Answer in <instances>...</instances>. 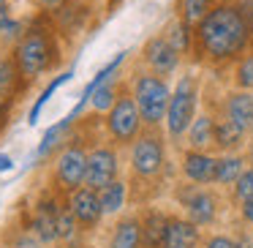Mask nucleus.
I'll return each mask as SVG.
<instances>
[{
  "label": "nucleus",
  "mask_w": 253,
  "mask_h": 248,
  "mask_svg": "<svg viewBox=\"0 0 253 248\" xmlns=\"http://www.w3.org/2000/svg\"><path fill=\"white\" fill-rule=\"evenodd\" d=\"M253 50V11L248 0H218L193 28V60L229 66Z\"/></svg>",
  "instance_id": "nucleus-1"
},
{
  "label": "nucleus",
  "mask_w": 253,
  "mask_h": 248,
  "mask_svg": "<svg viewBox=\"0 0 253 248\" xmlns=\"http://www.w3.org/2000/svg\"><path fill=\"white\" fill-rule=\"evenodd\" d=\"M11 57L25 88L39 82L41 77L46 79L63 66V36L57 33L49 11H36L33 17H28L25 33L11 47Z\"/></svg>",
  "instance_id": "nucleus-2"
},
{
  "label": "nucleus",
  "mask_w": 253,
  "mask_h": 248,
  "mask_svg": "<svg viewBox=\"0 0 253 248\" xmlns=\"http://www.w3.org/2000/svg\"><path fill=\"white\" fill-rule=\"evenodd\" d=\"M128 85H131L139 112H142L144 126L158 128L166 120V109H169V99H171V88L166 82V77H158V74L142 68V71H133Z\"/></svg>",
  "instance_id": "nucleus-3"
},
{
  "label": "nucleus",
  "mask_w": 253,
  "mask_h": 248,
  "mask_svg": "<svg viewBox=\"0 0 253 248\" xmlns=\"http://www.w3.org/2000/svg\"><path fill=\"white\" fill-rule=\"evenodd\" d=\"M104 128H106V139H112V145H117V148H131L133 139L147 128L128 82L120 85V93H117L112 109L104 117Z\"/></svg>",
  "instance_id": "nucleus-4"
},
{
  "label": "nucleus",
  "mask_w": 253,
  "mask_h": 248,
  "mask_svg": "<svg viewBox=\"0 0 253 248\" xmlns=\"http://www.w3.org/2000/svg\"><path fill=\"white\" fill-rule=\"evenodd\" d=\"M199 99H202V82L196 74H182L177 79L174 90L169 99V109H166V134L171 139H182L191 128V123L196 120L199 112Z\"/></svg>",
  "instance_id": "nucleus-5"
},
{
  "label": "nucleus",
  "mask_w": 253,
  "mask_h": 248,
  "mask_svg": "<svg viewBox=\"0 0 253 248\" xmlns=\"http://www.w3.org/2000/svg\"><path fill=\"white\" fill-rule=\"evenodd\" d=\"M87 153L84 142L74 134L66 142V148L55 155L49 175V188L60 197H68L71 191H77L79 186H84V175H87Z\"/></svg>",
  "instance_id": "nucleus-6"
},
{
  "label": "nucleus",
  "mask_w": 253,
  "mask_h": 248,
  "mask_svg": "<svg viewBox=\"0 0 253 248\" xmlns=\"http://www.w3.org/2000/svg\"><path fill=\"white\" fill-rule=\"evenodd\" d=\"M166 166V145L158 128H144L131 145V172L136 180L153 183Z\"/></svg>",
  "instance_id": "nucleus-7"
},
{
  "label": "nucleus",
  "mask_w": 253,
  "mask_h": 248,
  "mask_svg": "<svg viewBox=\"0 0 253 248\" xmlns=\"http://www.w3.org/2000/svg\"><path fill=\"white\" fill-rule=\"evenodd\" d=\"M60 194H55L49 188V191L44 194V197L36 202L33 213L28 215V229L33 232L36 237H39L44 246H55V243H60V232H57V218H60V204H63Z\"/></svg>",
  "instance_id": "nucleus-8"
},
{
  "label": "nucleus",
  "mask_w": 253,
  "mask_h": 248,
  "mask_svg": "<svg viewBox=\"0 0 253 248\" xmlns=\"http://www.w3.org/2000/svg\"><path fill=\"white\" fill-rule=\"evenodd\" d=\"M139 60H142V66L147 68V71L158 74V77H171V74L180 68L182 55L169 44V39H166L164 33H155L142 44Z\"/></svg>",
  "instance_id": "nucleus-9"
},
{
  "label": "nucleus",
  "mask_w": 253,
  "mask_h": 248,
  "mask_svg": "<svg viewBox=\"0 0 253 248\" xmlns=\"http://www.w3.org/2000/svg\"><path fill=\"white\" fill-rule=\"evenodd\" d=\"M120 175V155H117V145H98L87 153V175H84V186L104 188L117 180Z\"/></svg>",
  "instance_id": "nucleus-10"
},
{
  "label": "nucleus",
  "mask_w": 253,
  "mask_h": 248,
  "mask_svg": "<svg viewBox=\"0 0 253 248\" xmlns=\"http://www.w3.org/2000/svg\"><path fill=\"white\" fill-rule=\"evenodd\" d=\"M68 207H71L74 218H77L82 232H93L104 218V207H101V191L93 186H79L77 191L68 194Z\"/></svg>",
  "instance_id": "nucleus-11"
},
{
  "label": "nucleus",
  "mask_w": 253,
  "mask_h": 248,
  "mask_svg": "<svg viewBox=\"0 0 253 248\" xmlns=\"http://www.w3.org/2000/svg\"><path fill=\"white\" fill-rule=\"evenodd\" d=\"M177 199L182 202L188 218H191L196 226L215 224V218H218V199H215L212 191H207V188H202V186L193 183V186L185 188V191H177Z\"/></svg>",
  "instance_id": "nucleus-12"
},
{
  "label": "nucleus",
  "mask_w": 253,
  "mask_h": 248,
  "mask_svg": "<svg viewBox=\"0 0 253 248\" xmlns=\"http://www.w3.org/2000/svg\"><path fill=\"white\" fill-rule=\"evenodd\" d=\"M215 164L218 158L210 155L207 150H185L182 155V175L188 177V183H196V186H210L215 183Z\"/></svg>",
  "instance_id": "nucleus-13"
},
{
  "label": "nucleus",
  "mask_w": 253,
  "mask_h": 248,
  "mask_svg": "<svg viewBox=\"0 0 253 248\" xmlns=\"http://www.w3.org/2000/svg\"><path fill=\"white\" fill-rule=\"evenodd\" d=\"M199 240H202V232L191 218H171L169 215L161 248H196Z\"/></svg>",
  "instance_id": "nucleus-14"
},
{
  "label": "nucleus",
  "mask_w": 253,
  "mask_h": 248,
  "mask_svg": "<svg viewBox=\"0 0 253 248\" xmlns=\"http://www.w3.org/2000/svg\"><path fill=\"white\" fill-rule=\"evenodd\" d=\"M71 137H74V117L68 115V117H63L60 123H55V126H49L44 131L39 148H36V161H46L52 153H60Z\"/></svg>",
  "instance_id": "nucleus-15"
},
{
  "label": "nucleus",
  "mask_w": 253,
  "mask_h": 248,
  "mask_svg": "<svg viewBox=\"0 0 253 248\" xmlns=\"http://www.w3.org/2000/svg\"><path fill=\"white\" fill-rule=\"evenodd\" d=\"M223 117L237 123L242 131H251L253 128V93L251 90H234V93L226 96Z\"/></svg>",
  "instance_id": "nucleus-16"
},
{
  "label": "nucleus",
  "mask_w": 253,
  "mask_h": 248,
  "mask_svg": "<svg viewBox=\"0 0 253 248\" xmlns=\"http://www.w3.org/2000/svg\"><path fill=\"white\" fill-rule=\"evenodd\" d=\"M109 248H144V232L139 215H126L109 235Z\"/></svg>",
  "instance_id": "nucleus-17"
},
{
  "label": "nucleus",
  "mask_w": 253,
  "mask_h": 248,
  "mask_svg": "<svg viewBox=\"0 0 253 248\" xmlns=\"http://www.w3.org/2000/svg\"><path fill=\"white\" fill-rule=\"evenodd\" d=\"M28 19H19L14 14V3L11 0H0V50H8L19 41V36L25 33Z\"/></svg>",
  "instance_id": "nucleus-18"
},
{
  "label": "nucleus",
  "mask_w": 253,
  "mask_h": 248,
  "mask_svg": "<svg viewBox=\"0 0 253 248\" xmlns=\"http://www.w3.org/2000/svg\"><path fill=\"white\" fill-rule=\"evenodd\" d=\"M126 57H128V52H117V55L112 57V60L106 63L104 68H101V71H95V77L90 79V82H87V88L82 90V99H79V104L71 109V117H74V120H77V117L84 112V106L90 104V96H93V90L98 88V85H104L106 79H112V77H115V74H117V68H120L123 63H126Z\"/></svg>",
  "instance_id": "nucleus-19"
},
{
  "label": "nucleus",
  "mask_w": 253,
  "mask_h": 248,
  "mask_svg": "<svg viewBox=\"0 0 253 248\" xmlns=\"http://www.w3.org/2000/svg\"><path fill=\"white\" fill-rule=\"evenodd\" d=\"M245 134L248 131H242L229 117H218L215 120V150H220V153H237L245 145Z\"/></svg>",
  "instance_id": "nucleus-20"
},
{
  "label": "nucleus",
  "mask_w": 253,
  "mask_h": 248,
  "mask_svg": "<svg viewBox=\"0 0 253 248\" xmlns=\"http://www.w3.org/2000/svg\"><path fill=\"white\" fill-rule=\"evenodd\" d=\"M19 93H25V82L17 71V63L8 50H0V96L17 99Z\"/></svg>",
  "instance_id": "nucleus-21"
},
{
  "label": "nucleus",
  "mask_w": 253,
  "mask_h": 248,
  "mask_svg": "<svg viewBox=\"0 0 253 248\" xmlns=\"http://www.w3.org/2000/svg\"><path fill=\"white\" fill-rule=\"evenodd\" d=\"M185 139H188V145H191L193 150L215 148V117L207 115V112L196 115V120L191 123V128H188Z\"/></svg>",
  "instance_id": "nucleus-22"
},
{
  "label": "nucleus",
  "mask_w": 253,
  "mask_h": 248,
  "mask_svg": "<svg viewBox=\"0 0 253 248\" xmlns=\"http://www.w3.org/2000/svg\"><path fill=\"white\" fill-rule=\"evenodd\" d=\"M139 218H142V232H144V248H161L169 215H164L161 210H147Z\"/></svg>",
  "instance_id": "nucleus-23"
},
{
  "label": "nucleus",
  "mask_w": 253,
  "mask_h": 248,
  "mask_svg": "<svg viewBox=\"0 0 253 248\" xmlns=\"http://www.w3.org/2000/svg\"><path fill=\"white\" fill-rule=\"evenodd\" d=\"M164 36L169 39V44L174 47L180 55H193V28L174 14V19H169V25L164 28Z\"/></svg>",
  "instance_id": "nucleus-24"
},
{
  "label": "nucleus",
  "mask_w": 253,
  "mask_h": 248,
  "mask_svg": "<svg viewBox=\"0 0 253 248\" xmlns=\"http://www.w3.org/2000/svg\"><path fill=\"white\" fill-rule=\"evenodd\" d=\"M242 172H245V155L223 153L218 158V164H215V183L218 186H234Z\"/></svg>",
  "instance_id": "nucleus-25"
},
{
  "label": "nucleus",
  "mask_w": 253,
  "mask_h": 248,
  "mask_svg": "<svg viewBox=\"0 0 253 248\" xmlns=\"http://www.w3.org/2000/svg\"><path fill=\"white\" fill-rule=\"evenodd\" d=\"M120 85H123V79L112 77V79H106L104 85H98V88L93 90V96H90V106H93L95 115H106V112L112 109L117 93H120Z\"/></svg>",
  "instance_id": "nucleus-26"
},
{
  "label": "nucleus",
  "mask_w": 253,
  "mask_h": 248,
  "mask_svg": "<svg viewBox=\"0 0 253 248\" xmlns=\"http://www.w3.org/2000/svg\"><path fill=\"white\" fill-rule=\"evenodd\" d=\"M128 199V186L123 180H115L109 186L101 188V207H104V215H117L123 207H126Z\"/></svg>",
  "instance_id": "nucleus-27"
},
{
  "label": "nucleus",
  "mask_w": 253,
  "mask_h": 248,
  "mask_svg": "<svg viewBox=\"0 0 253 248\" xmlns=\"http://www.w3.org/2000/svg\"><path fill=\"white\" fill-rule=\"evenodd\" d=\"M218 0H177V17L185 19L191 28H196L204 17L215 8Z\"/></svg>",
  "instance_id": "nucleus-28"
},
{
  "label": "nucleus",
  "mask_w": 253,
  "mask_h": 248,
  "mask_svg": "<svg viewBox=\"0 0 253 248\" xmlns=\"http://www.w3.org/2000/svg\"><path fill=\"white\" fill-rule=\"evenodd\" d=\"M74 77V68H68V71H63V74H57V77L55 79H52V82L49 85H46V88H44V93H41L39 96V99H36V104H33V109H30V115H28V123H30V126H33V123L36 120H39V115H41V109H44V106L46 104H49V99H52V96H55L57 93V88H60V85H66L68 82V79H71Z\"/></svg>",
  "instance_id": "nucleus-29"
},
{
  "label": "nucleus",
  "mask_w": 253,
  "mask_h": 248,
  "mask_svg": "<svg viewBox=\"0 0 253 248\" xmlns=\"http://www.w3.org/2000/svg\"><path fill=\"white\" fill-rule=\"evenodd\" d=\"M234 88L237 90H251L253 93V50L245 52L234 63Z\"/></svg>",
  "instance_id": "nucleus-30"
},
{
  "label": "nucleus",
  "mask_w": 253,
  "mask_h": 248,
  "mask_svg": "<svg viewBox=\"0 0 253 248\" xmlns=\"http://www.w3.org/2000/svg\"><path fill=\"white\" fill-rule=\"evenodd\" d=\"M231 197L234 202H245L253 197V166H245V172L237 177V183L231 186Z\"/></svg>",
  "instance_id": "nucleus-31"
},
{
  "label": "nucleus",
  "mask_w": 253,
  "mask_h": 248,
  "mask_svg": "<svg viewBox=\"0 0 253 248\" xmlns=\"http://www.w3.org/2000/svg\"><path fill=\"white\" fill-rule=\"evenodd\" d=\"M8 248H44V243L39 240V237L33 235V232L25 226V229H19L17 235L11 237V243H8Z\"/></svg>",
  "instance_id": "nucleus-32"
},
{
  "label": "nucleus",
  "mask_w": 253,
  "mask_h": 248,
  "mask_svg": "<svg viewBox=\"0 0 253 248\" xmlns=\"http://www.w3.org/2000/svg\"><path fill=\"white\" fill-rule=\"evenodd\" d=\"M204 248H237V240H231L229 235H212L207 237Z\"/></svg>",
  "instance_id": "nucleus-33"
},
{
  "label": "nucleus",
  "mask_w": 253,
  "mask_h": 248,
  "mask_svg": "<svg viewBox=\"0 0 253 248\" xmlns=\"http://www.w3.org/2000/svg\"><path fill=\"white\" fill-rule=\"evenodd\" d=\"M11 106H14V99L0 96V131H3V126H6L8 117H11Z\"/></svg>",
  "instance_id": "nucleus-34"
},
{
  "label": "nucleus",
  "mask_w": 253,
  "mask_h": 248,
  "mask_svg": "<svg viewBox=\"0 0 253 248\" xmlns=\"http://www.w3.org/2000/svg\"><path fill=\"white\" fill-rule=\"evenodd\" d=\"M63 3H66V0H30V6H33L36 11H55Z\"/></svg>",
  "instance_id": "nucleus-35"
},
{
  "label": "nucleus",
  "mask_w": 253,
  "mask_h": 248,
  "mask_svg": "<svg viewBox=\"0 0 253 248\" xmlns=\"http://www.w3.org/2000/svg\"><path fill=\"white\" fill-rule=\"evenodd\" d=\"M240 215L245 224H253V197L245 199V202H240Z\"/></svg>",
  "instance_id": "nucleus-36"
},
{
  "label": "nucleus",
  "mask_w": 253,
  "mask_h": 248,
  "mask_svg": "<svg viewBox=\"0 0 253 248\" xmlns=\"http://www.w3.org/2000/svg\"><path fill=\"white\" fill-rule=\"evenodd\" d=\"M55 248H93V246H84V243H77V240H60L55 243Z\"/></svg>",
  "instance_id": "nucleus-37"
},
{
  "label": "nucleus",
  "mask_w": 253,
  "mask_h": 248,
  "mask_svg": "<svg viewBox=\"0 0 253 248\" xmlns=\"http://www.w3.org/2000/svg\"><path fill=\"white\" fill-rule=\"evenodd\" d=\"M237 248H251V243H248V237H237Z\"/></svg>",
  "instance_id": "nucleus-38"
},
{
  "label": "nucleus",
  "mask_w": 253,
  "mask_h": 248,
  "mask_svg": "<svg viewBox=\"0 0 253 248\" xmlns=\"http://www.w3.org/2000/svg\"><path fill=\"white\" fill-rule=\"evenodd\" d=\"M0 169H3V172H6V169H11V161H8L6 155H3V158H0Z\"/></svg>",
  "instance_id": "nucleus-39"
},
{
  "label": "nucleus",
  "mask_w": 253,
  "mask_h": 248,
  "mask_svg": "<svg viewBox=\"0 0 253 248\" xmlns=\"http://www.w3.org/2000/svg\"><path fill=\"white\" fill-rule=\"evenodd\" d=\"M251 158H253V128H251Z\"/></svg>",
  "instance_id": "nucleus-40"
},
{
  "label": "nucleus",
  "mask_w": 253,
  "mask_h": 248,
  "mask_svg": "<svg viewBox=\"0 0 253 248\" xmlns=\"http://www.w3.org/2000/svg\"><path fill=\"white\" fill-rule=\"evenodd\" d=\"M77 3H93V6H95V0H77Z\"/></svg>",
  "instance_id": "nucleus-41"
}]
</instances>
